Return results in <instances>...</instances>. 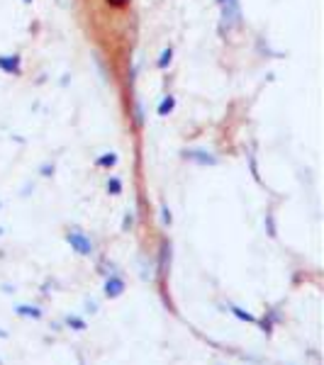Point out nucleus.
<instances>
[{
  "mask_svg": "<svg viewBox=\"0 0 324 365\" xmlns=\"http://www.w3.org/2000/svg\"><path fill=\"white\" fill-rule=\"evenodd\" d=\"M110 188H112V193H117V190H119V183H117V180H112V183H110Z\"/></svg>",
  "mask_w": 324,
  "mask_h": 365,
  "instance_id": "0eeeda50",
  "label": "nucleus"
},
{
  "mask_svg": "<svg viewBox=\"0 0 324 365\" xmlns=\"http://www.w3.org/2000/svg\"><path fill=\"white\" fill-rule=\"evenodd\" d=\"M117 158H115V154H108L105 158H100V166H112Z\"/></svg>",
  "mask_w": 324,
  "mask_h": 365,
  "instance_id": "423d86ee",
  "label": "nucleus"
},
{
  "mask_svg": "<svg viewBox=\"0 0 324 365\" xmlns=\"http://www.w3.org/2000/svg\"><path fill=\"white\" fill-rule=\"evenodd\" d=\"M68 244H71L78 253H83V256L90 253V241L86 236H81V234H68Z\"/></svg>",
  "mask_w": 324,
  "mask_h": 365,
  "instance_id": "f03ea898",
  "label": "nucleus"
},
{
  "mask_svg": "<svg viewBox=\"0 0 324 365\" xmlns=\"http://www.w3.org/2000/svg\"><path fill=\"white\" fill-rule=\"evenodd\" d=\"M222 7V20L232 27L241 25V10H239V0H217Z\"/></svg>",
  "mask_w": 324,
  "mask_h": 365,
  "instance_id": "f257e3e1",
  "label": "nucleus"
},
{
  "mask_svg": "<svg viewBox=\"0 0 324 365\" xmlns=\"http://www.w3.org/2000/svg\"><path fill=\"white\" fill-rule=\"evenodd\" d=\"M173 110V98H166L161 105H159V114H166V112H171Z\"/></svg>",
  "mask_w": 324,
  "mask_h": 365,
  "instance_id": "20e7f679",
  "label": "nucleus"
},
{
  "mask_svg": "<svg viewBox=\"0 0 324 365\" xmlns=\"http://www.w3.org/2000/svg\"><path fill=\"white\" fill-rule=\"evenodd\" d=\"M25 2H32V0H25Z\"/></svg>",
  "mask_w": 324,
  "mask_h": 365,
  "instance_id": "1a4fd4ad",
  "label": "nucleus"
},
{
  "mask_svg": "<svg viewBox=\"0 0 324 365\" xmlns=\"http://www.w3.org/2000/svg\"><path fill=\"white\" fill-rule=\"evenodd\" d=\"M108 2H112V5H124V0H108Z\"/></svg>",
  "mask_w": 324,
  "mask_h": 365,
  "instance_id": "6e6552de",
  "label": "nucleus"
},
{
  "mask_svg": "<svg viewBox=\"0 0 324 365\" xmlns=\"http://www.w3.org/2000/svg\"><path fill=\"white\" fill-rule=\"evenodd\" d=\"M171 56H173V52H171V49H166V52L161 54V58H159V68H166V66L171 63Z\"/></svg>",
  "mask_w": 324,
  "mask_h": 365,
  "instance_id": "39448f33",
  "label": "nucleus"
},
{
  "mask_svg": "<svg viewBox=\"0 0 324 365\" xmlns=\"http://www.w3.org/2000/svg\"><path fill=\"white\" fill-rule=\"evenodd\" d=\"M0 68L5 73H20V58L17 56H0Z\"/></svg>",
  "mask_w": 324,
  "mask_h": 365,
  "instance_id": "7ed1b4c3",
  "label": "nucleus"
}]
</instances>
